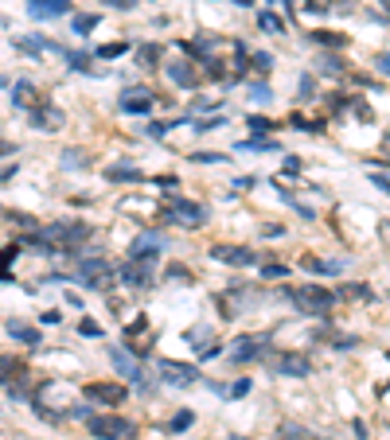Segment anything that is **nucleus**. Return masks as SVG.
<instances>
[{"label": "nucleus", "mask_w": 390, "mask_h": 440, "mask_svg": "<svg viewBox=\"0 0 390 440\" xmlns=\"http://www.w3.org/2000/svg\"><path fill=\"white\" fill-rule=\"evenodd\" d=\"M90 234H94V230H90V222H70V218H58V222L39 226V238H43L47 245H55L58 254H70V250H78V245L86 242Z\"/></svg>", "instance_id": "f257e3e1"}, {"label": "nucleus", "mask_w": 390, "mask_h": 440, "mask_svg": "<svg viewBox=\"0 0 390 440\" xmlns=\"http://www.w3.org/2000/svg\"><path fill=\"white\" fill-rule=\"evenodd\" d=\"M285 296L301 316H316V320H324L332 312V300H336L324 284H297V288H285Z\"/></svg>", "instance_id": "f03ea898"}, {"label": "nucleus", "mask_w": 390, "mask_h": 440, "mask_svg": "<svg viewBox=\"0 0 390 440\" xmlns=\"http://www.w3.org/2000/svg\"><path fill=\"white\" fill-rule=\"evenodd\" d=\"M75 281H82L86 288H94V293H106L109 284L117 281V269L109 265V257L86 254V257H78V265H75Z\"/></svg>", "instance_id": "7ed1b4c3"}, {"label": "nucleus", "mask_w": 390, "mask_h": 440, "mask_svg": "<svg viewBox=\"0 0 390 440\" xmlns=\"http://www.w3.org/2000/svg\"><path fill=\"white\" fill-rule=\"evenodd\" d=\"M86 432L94 440H136V421L129 417H117V413H94L86 421Z\"/></svg>", "instance_id": "20e7f679"}, {"label": "nucleus", "mask_w": 390, "mask_h": 440, "mask_svg": "<svg viewBox=\"0 0 390 440\" xmlns=\"http://www.w3.org/2000/svg\"><path fill=\"white\" fill-rule=\"evenodd\" d=\"M273 347V335L270 332H250V335H238L231 343V362L234 366H250V362H262Z\"/></svg>", "instance_id": "39448f33"}, {"label": "nucleus", "mask_w": 390, "mask_h": 440, "mask_svg": "<svg viewBox=\"0 0 390 440\" xmlns=\"http://www.w3.org/2000/svg\"><path fill=\"white\" fill-rule=\"evenodd\" d=\"M164 215H168V222L195 230V226L207 222V206L203 203H192V199H184V195H172V199H168V211H164Z\"/></svg>", "instance_id": "423d86ee"}, {"label": "nucleus", "mask_w": 390, "mask_h": 440, "mask_svg": "<svg viewBox=\"0 0 390 440\" xmlns=\"http://www.w3.org/2000/svg\"><path fill=\"white\" fill-rule=\"evenodd\" d=\"M168 250V238L160 234V230H141V234L133 238V245H129V261H141V265H148V261H156V257Z\"/></svg>", "instance_id": "0eeeda50"}, {"label": "nucleus", "mask_w": 390, "mask_h": 440, "mask_svg": "<svg viewBox=\"0 0 390 440\" xmlns=\"http://www.w3.org/2000/svg\"><path fill=\"white\" fill-rule=\"evenodd\" d=\"M28 125L36 129V133H58V129L67 125V113H63L55 101H39L28 113Z\"/></svg>", "instance_id": "6e6552de"}, {"label": "nucleus", "mask_w": 390, "mask_h": 440, "mask_svg": "<svg viewBox=\"0 0 390 440\" xmlns=\"http://www.w3.org/2000/svg\"><path fill=\"white\" fill-rule=\"evenodd\" d=\"M82 398H86L90 405H121V401L129 398V390L117 386V382H86V386H82Z\"/></svg>", "instance_id": "1a4fd4ad"}, {"label": "nucleus", "mask_w": 390, "mask_h": 440, "mask_svg": "<svg viewBox=\"0 0 390 440\" xmlns=\"http://www.w3.org/2000/svg\"><path fill=\"white\" fill-rule=\"evenodd\" d=\"M270 370L277 374V378H309L312 362L304 359V355H297V351H285V355H277V359L270 362Z\"/></svg>", "instance_id": "9d476101"}, {"label": "nucleus", "mask_w": 390, "mask_h": 440, "mask_svg": "<svg viewBox=\"0 0 390 440\" xmlns=\"http://www.w3.org/2000/svg\"><path fill=\"white\" fill-rule=\"evenodd\" d=\"M160 378H164V386H195L199 382V366H192V362H176V359H164L160 362Z\"/></svg>", "instance_id": "9b49d317"}, {"label": "nucleus", "mask_w": 390, "mask_h": 440, "mask_svg": "<svg viewBox=\"0 0 390 440\" xmlns=\"http://www.w3.org/2000/svg\"><path fill=\"white\" fill-rule=\"evenodd\" d=\"M211 257H214V261H223V265H238V269L258 265V254H254L250 245H214Z\"/></svg>", "instance_id": "f8f14e48"}, {"label": "nucleus", "mask_w": 390, "mask_h": 440, "mask_svg": "<svg viewBox=\"0 0 390 440\" xmlns=\"http://www.w3.org/2000/svg\"><path fill=\"white\" fill-rule=\"evenodd\" d=\"M117 106L125 109V113H148V109H153V90L148 86H125L121 98H117Z\"/></svg>", "instance_id": "ddd939ff"}, {"label": "nucleus", "mask_w": 390, "mask_h": 440, "mask_svg": "<svg viewBox=\"0 0 390 440\" xmlns=\"http://www.w3.org/2000/svg\"><path fill=\"white\" fill-rule=\"evenodd\" d=\"M164 74H168V82H172V86H184V90L199 86V70H195V63H187V59H172L164 67Z\"/></svg>", "instance_id": "4468645a"}, {"label": "nucleus", "mask_w": 390, "mask_h": 440, "mask_svg": "<svg viewBox=\"0 0 390 440\" xmlns=\"http://www.w3.org/2000/svg\"><path fill=\"white\" fill-rule=\"evenodd\" d=\"M28 16L31 20H58V16H70V0H28Z\"/></svg>", "instance_id": "2eb2a0df"}, {"label": "nucleus", "mask_w": 390, "mask_h": 440, "mask_svg": "<svg viewBox=\"0 0 390 440\" xmlns=\"http://www.w3.org/2000/svg\"><path fill=\"white\" fill-rule=\"evenodd\" d=\"M117 281L129 284V288H153V273H148V265H141V261H125L117 269Z\"/></svg>", "instance_id": "dca6fc26"}, {"label": "nucleus", "mask_w": 390, "mask_h": 440, "mask_svg": "<svg viewBox=\"0 0 390 440\" xmlns=\"http://www.w3.org/2000/svg\"><path fill=\"white\" fill-rule=\"evenodd\" d=\"M4 332H8L16 343H24V347H39V343H43V335H39V327H36V323L20 320V316H12V320L4 323Z\"/></svg>", "instance_id": "f3484780"}, {"label": "nucleus", "mask_w": 390, "mask_h": 440, "mask_svg": "<svg viewBox=\"0 0 390 440\" xmlns=\"http://www.w3.org/2000/svg\"><path fill=\"white\" fill-rule=\"evenodd\" d=\"M39 101H47V98H39V86H36V82L20 79L16 86H12V106H16V109H24V113H31V109H36Z\"/></svg>", "instance_id": "a211bd4d"}, {"label": "nucleus", "mask_w": 390, "mask_h": 440, "mask_svg": "<svg viewBox=\"0 0 390 440\" xmlns=\"http://www.w3.org/2000/svg\"><path fill=\"white\" fill-rule=\"evenodd\" d=\"M24 374H28L24 359H16V355H0V386H12V382L24 378Z\"/></svg>", "instance_id": "6ab92c4d"}, {"label": "nucleus", "mask_w": 390, "mask_h": 440, "mask_svg": "<svg viewBox=\"0 0 390 440\" xmlns=\"http://www.w3.org/2000/svg\"><path fill=\"white\" fill-rule=\"evenodd\" d=\"M106 179L109 184H141V168H133V164H109L106 168Z\"/></svg>", "instance_id": "aec40b11"}, {"label": "nucleus", "mask_w": 390, "mask_h": 440, "mask_svg": "<svg viewBox=\"0 0 390 440\" xmlns=\"http://www.w3.org/2000/svg\"><path fill=\"white\" fill-rule=\"evenodd\" d=\"M301 269H309V273L316 277H328V273H340V261H320V257H301Z\"/></svg>", "instance_id": "412c9836"}, {"label": "nucleus", "mask_w": 390, "mask_h": 440, "mask_svg": "<svg viewBox=\"0 0 390 440\" xmlns=\"http://www.w3.org/2000/svg\"><path fill=\"white\" fill-rule=\"evenodd\" d=\"M160 59H164V47H160V43H145V47H136V63H141V67H156Z\"/></svg>", "instance_id": "4be33fe9"}, {"label": "nucleus", "mask_w": 390, "mask_h": 440, "mask_svg": "<svg viewBox=\"0 0 390 440\" xmlns=\"http://www.w3.org/2000/svg\"><path fill=\"white\" fill-rule=\"evenodd\" d=\"M98 24H102V16H98V12H78V16H75V35H90Z\"/></svg>", "instance_id": "5701e85b"}, {"label": "nucleus", "mask_w": 390, "mask_h": 440, "mask_svg": "<svg viewBox=\"0 0 390 440\" xmlns=\"http://www.w3.org/2000/svg\"><path fill=\"white\" fill-rule=\"evenodd\" d=\"M250 101H258V106H270L273 101V90H270V82H250Z\"/></svg>", "instance_id": "b1692460"}, {"label": "nucleus", "mask_w": 390, "mask_h": 440, "mask_svg": "<svg viewBox=\"0 0 390 440\" xmlns=\"http://www.w3.org/2000/svg\"><path fill=\"white\" fill-rule=\"evenodd\" d=\"M258 28L262 31H273V35H285V24L273 16V12H258Z\"/></svg>", "instance_id": "393cba45"}, {"label": "nucleus", "mask_w": 390, "mask_h": 440, "mask_svg": "<svg viewBox=\"0 0 390 440\" xmlns=\"http://www.w3.org/2000/svg\"><path fill=\"white\" fill-rule=\"evenodd\" d=\"M246 125H250V133H254V137H270L273 129H277L270 117H258V113H254V117H246Z\"/></svg>", "instance_id": "a878e982"}, {"label": "nucleus", "mask_w": 390, "mask_h": 440, "mask_svg": "<svg viewBox=\"0 0 390 440\" xmlns=\"http://www.w3.org/2000/svg\"><path fill=\"white\" fill-rule=\"evenodd\" d=\"M192 421H195L192 409H180L172 421H168V432H187V429H192Z\"/></svg>", "instance_id": "bb28decb"}, {"label": "nucleus", "mask_w": 390, "mask_h": 440, "mask_svg": "<svg viewBox=\"0 0 390 440\" xmlns=\"http://www.w3.org/2000/svg\"><path fill=\"white\" fill-rule=\"evenodd\" d=\"M242 152H277V140H270V137H254V140H246V145H238Z\"/></svg>", "instance_id": "cd10ccee"}, {"label": "nucleus", "mask_w": 390, "mask_h": 440, "mask_svg": "<svg viewBox=\"0 0 390 440\" xmlns=\"http://www.w3.org/2000/svg\"><path fill=\"white\" fill-rule=\"evenodd\" d=\"M277 440H312V437L301 429V425H292V421H285L281 429H277Z\"/></svg>", "instance_id": "c85d7f7f"}, {"label": "nucleus", "mask_w": 390, "mask_h": 440, "mask_svg": "<svg viewBox=\"0 0 390 440\" xmlns=\"http://www.w3.org/2000/svg\"><path fill=\"white\" fill-rule=\"evenodd\" d=\"M75 168H86V152L67 148V152H63V172H75Z\"/></svg>", "instance_id": "c756f323"}, {"label": "nucleus", "mask_w": 390, "mask_h": 440, "mask_svg": "<svg viewBox=\"0 0 390 440\" xmlns=\"http://www.w3.org/2000/svg\"><path fill=\"white\" fill-rule=\"evenodd\" d=\"M63 59L70 63V70H82V74H90V55H78V51H63Z\"/></svg>", "instance_id": "7c9ffc66"}, {"label": "nucleus", "mask_w": 390, "mask_h": 440, "mask_svg": "<svg viewBox=\"0 0 390 440\" xmlns=\"http://www.w3.org/2000/svg\"><path fill=\"white\" fill-rule=\"evenodd\" d=\"M312 40L324 43V47H343V43H348L343 35H336V31H312Z\"/></svg>", "instance_id": "2f4dec72"}, {"label": "nucleus", "mask_w": 390, "mask_h": 440, "mask_svg": "<svg viewBox=\"0 0 390 440\" xmlns=\"http://www.w3.org/2000/svg\"><path fill=\"white\" fill-rule=\"evenodd\" d=\"M125 51H129L125 43H102L94 55H98V59H117V55H125Z\"/></svg>", "instance_id": "473e14b6"}, {"label": "nucleus", "mask_w": 390, "mask_h": 440, "mask_svg": "<svg viewBox=\"0 0 390 440\" xmlns=\"http://www.w3.org/2000/svg\"><path fill=\"white\" fill-rule=\"evenodd\" d=\"M20 254H24V245H16V242H12V245H4V250H0V269H8V265L16 261Z\"/></svg>", "instance_id": "72a5a7b5"}, {"label": "nucleus", "mask_w": 390, "mask_h": 440, "mask_svg": "<svg viewBox=\"0 0 390 440\" xmlns=\"http://www.w3.org/2000/svg\"><path fill=\"white\" fill-rule=\"evenodd\" d=\"M250 63H254V70H262V74H270V70H273V55H270V51H258Z\"/></svg>", "instance_id": "f704fd0d"}, {"label": "nucleus", "mask_w": 390, "mask_h": 440, "mask_svg": "<svg viewBox=\"0 0 390 440\" xmlns=\"http://www.w3.org/2000/svg\"><path fill=\"white\" fill-rule=\"evenodd\" d=\"M262 277L265 281H281V277H289V265H262Z\"/></svg>", "instance_id": "c9c22d12"}, {"label": "nucleus", "mask_w": 390, "mask_h": 440, "mask_svg": "<svg viewBox=\"0 0 390 440\" xmlns=\"http://www.w3.org/2000/svg\"><path fill=\"white\" fill-rule=\"evenodd\" d=\"M78 335H86V339H98V335H102V327H98L94 320H78Z\"/></svg>", "instance_id": "e433bc0d"}, {"label": "nucleus", "mask_w": 390, "mask_h": 440, "mask_svg": "<svg viewBox=\"0 0 390 440\" xmlns=\"http://www.w3.org/2000/svg\"><path fill=\"white\" fill-rule=\"evenodd\" d=\"M39 323H43V327H55V323H63V312H58V308H47V312H39Z\"/></svg>", "instance_id": "4c0bfd02"}, {"label": "nucleus", "mask_w": 390, "mask_h": 440, "mask_svg": "<svg viewBox=\"0 0 390 440\" xmlns=\"http://www.w3.org/2000/svg\"><path fill=\"white\" fill-rule=\"evenodd\" d=\"M192 160H195V164H223L226 156H223V152H195Z\"/></svg>", "instance_id": "58836bf2"}, {"label": "nucleus", "mask_w": 390, "mask_h": 440, "mask_svg": "<svg viewBox=\"0 0 390 440\" xmlns=\"http://www.w3.org/2000/svg\"><path fill=\"white\" fill-rule=\"evenodd\" d=\"M246 393H250V378H238L231 390H226V398H246Z\"/></svg>", "instance_id": "ea45409f"}, {"label": "nucleus", "mask_w": 390, "mask_h": 440, "mask_svg": "<svg viewBox=\"0 0 390 440\" xmlns=\"http://www.w3.org/2000/svg\"><path fill=\"white\" fill-rule=\"evenodd\" d=\"M343 296H359V300H370L375 293H370L367 284H348V288H343Z\"/></svg>", "instance_id": "a19ab883"}, {"label": "nucleus", "mask_w": 390, "mask_h": 440, "mask_svg": "<svg viewBox=\"0 0 390 440\" xmlns=\"http://www.w3.org/2000/svg\"><path fill=\"white\" fill-rule=\"evenodd\" d=\"M214 129H223V117H207L195 125V133H214Z\"/></svg>", "instance_id": "79ce46f5"}, {"label": "nucleus", "mask_w": 390, "mask_h": 440, "mask_svg": "<svg viewBox=\"0 0 390 440\" xmlns=\"http://www.w3.org/2000/svg\"><path fill=\"white\" fill-rule=\"evenodd\" d=\"M8 218L20 226V230H36V218H31V215H20V211H16V215H8Z\"/></svg>", "instance_id": "37998d69"}, {"label": "nucleus", "mask_w": 390, "mask_h": 440, "mask_svg": "<svg viewBox=\"0 0 390 440\" xmlns=\"http://www.w3.org/2000/svg\"><path fill=\"white\" fill-rule=\"evenodd\" d=\"M168 129H172V125H164V121H153V125H148L145 133H148V137H153V140H160V137H164V133H168Z\"/></svg>", "instance_id": "c03bdc74"}, {"label": "nucleus", "mask_w": 390, "mask_h": 440, "mask_svg": "<svg viewBox=\"0 0 390 440\" xmlns=\"http://www.w3.org/2000/svg\"><path fill=\"white\" fill-rule=\"evenodd\" d=\"M102 4H109V8H117V12H129V8H136L141 0H102Z\"/></svg>", "instance_id": "a18cd8bd"}, {"label": "nucleus", "mask_w": 390, "mask_h": 440, "mask_svg": "<svg viewBox=\"0 0 390 440\" xmlns=\"http://www.w3.org/2000/svg\"><path fill=\"white\" fill-rule=\"evenodd\" d=\"M320 70H324V74H343V63L340 59H324Z\"/></svg>", "instance_id": "49530a36"}, {"label": "nucleus", "mask_w": 390, "mask_h": 440, "mask_svg": "<svg viewBox=\"0 0 390 440\" xmlns=\"http://www.w3.org/2000/svg\"><path fill=\"white\" fill-rule=\"evenodd\" d=\"M370 184L379 187V191H387V195H390V176H382V172H375V176H370Z\"/></svg>", "instance_id": "de8ad7c7"}, {"label": "nucleus", "mask_w": 390, "mask_h": 440, "mask_svg": "<svg viewBox=\"0 0 390 440\" xmlns=\"http://www.w3.org/2000/svg\"><path fill=\"white\" fill-rule=\"evenodd\" d=\"M16 160H8V164H4V168H0V184H4V179H12V176H16Z\"/></svg>", "instance_id": "09e8293b"}, {"label": "nucleus", "mask_w": 390, "mask_h": 440, "mask_svg": "<svg viewBox=\"0 0 390 440\" xmlns=\"http://www.w3.org/2000/svg\"><path fill=\"white\" fill-rule=\"evenodd\" d=\"M0 156H16V145H12V140H0Z\"/></svg>", "instance_id": "8fccbe9b"}, {"label": "nucleus", "mask_w": 390, "mask_h": 440, "mask_svg": "<svg viewBox=\"0 0 390 440\" xmlns=\"http://www.w3.org/2000/svg\"><path fill=\"white\" fill-rule=\"evenodd\" d=\"M351 432H355L359 440H367V425H363V421H351Z\"/></svg>", "instance_id": "3c124183"}, {"label": "nucleus", "mask_w": 390, "mask_h": 440, "mask_svg": "<svg viewBox=\"0 0 390 440\" xmlns=\"http://www.w3.org/2000/svg\"><path fill=\"white\" fill-rule=\"evenodd\" d=\"M246 187H254V176H242V179H234V191H246Z\"/></svg>", "instance_id": "603ef678"}, {"label": "nucleus", "mask_w": 390, "mask_h": 440, "mask_svg": "<svg viewBox=\"0 0 390 440\" xmlns=\"http://www.w3.org/2000/svg\"><path fill=\"white\" fill-rule=\"evenodd\" d=\"M379 70H382V74H390V55H379Z\"/></svg>", "instance_id": "864d4df0"}, {"label": "nucleus", "mask_w": 390, "mask_h": 440, "mask_svg": "<svg viewBox=\"0 0 390 440\" xmlns=\"http://www.w3.org/2000/svg\"><path fill=\"white\" fill-rule=\"evenodd\" d=\"M238 4H242V8H250V4H254V0H238Z\"/></svg>", "instance_id": "5fc2aeb1"}, {"label": "nucleus", "mask_w": 390, "mask_h": 440, "mask_svg": "<svg viewBox=\"0 0 390 440\" xmlns=\"http://www.w3.org/2000/svg\"><path fill=\"white\" fill-rule=\"evenodd\" d=\"M231 440H250V437H231Z\"/></svg>", "instance_id": "6e6d98bb"}, {"label": "nucleus", "mask_w": 390, "mask_h": 440, "mask_svg": "<svg viewBox=\"0 0 390 440\" xmlns=\"http://www.w3.org/2000/svg\"><path fill=\"white\" fill-rule=\"evenodd\" d=\"M265 4H273V0H265Z\"/></svg>", "instance_id": "4d7b16f0"}, {"label": "nucleus", "mask_w": 390, "mask_h": 440, "mask_svg": "<svg viewBox=\"0 0 390 440\" xmlns=\"http://www.w3.org/2000/svg\"><path fill=\"white\" fill-rule=\"evenodd\" d=\"M0 86H4V79H0Z\"/></svg>", "instance_id": "13d9d810"}, {"label": "nucleus", "mask_w": 390, "mask_h": 440, "mask_svg": "<svg viewBox=\"0 0 390 440\" xmlns=\"http://www.w3.org/2000/svg\"><path fill=\"white\" fill-rule=\"evenodd\" d=\"M387 8H390V0H387Z\"/></svg>", "instance_id": "bf43d9fd"}]
</instances>
